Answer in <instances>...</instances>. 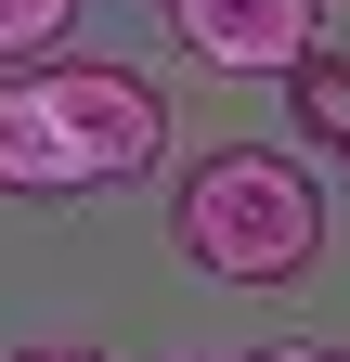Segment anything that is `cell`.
I'll return each instance as SVG.
<instances>
[{
  "instance_id": "ba28073f",
  "label": "cell",
  "mask_w": 350,
  "mask_h": 362,
  "mask_svg": "<svg viewBox=\"0 0 350 362\" xmlns=\"http://www.w3.org/2000/svg\"><path fill=\"white\" fill-rule=\"evenodd\" d=\"M13 362H104V349H78V337H65V349H13Z\"/></svg>"
},
{
  "instance_id": "52a82bcc",
  "label": "cell",
  "mask_w": 350,
  "mask_h": 362,
  "mask_svg": "<svg viewBox=\"0 0 350 362\" xmlns=\"http://www.w3.org/2000/svg\"><path fill=\"white\" fill-rule=\"evenodd\" d=\"M259 362H337V349H312V337H286V349H259Z\"/></svg>"
},
{
  "instance_id": "5b68a950",
  "label": "cell",
  "mask_w": 350,
  "mask_h": 362,
  "mask_svg": "<svg viewBox=\"0 0 350 362\" xmlns=\"http://www.w3.org/2000/svg\"><path fill=\"white\" fill-rule=\"evenodd\" d=\"M286 104H298V129H312V143L350 156V52H312V65L286 78Z\"/></svg>"
},
{
  "instance_id": "8992f818",
  "label": "cell",
  "mask_w": 350,
  "mask_h": 362,
  "mask_svg": "<svg viewBox=\"0 0 350 362\" xmlns=\"http://www.w3.org/2000/svg\"><path fill=\"white\" fill-rule=\"evenodd\" d=\"M78 26V0H0V65H52Z\"/></svg>"
},
{
  "instance_id": "7a4b0ae2",
  "label": "cell",
  "mask_w": 350,
  "mask_h": 362,
  "mask_svg": "<svg viewBox=\"0 0 350 362\" xmlns=\"http://www.w3.org/2000/svg\"><path fill=\"white\" fill-rule=\"evenodd\" d=\"M39 104H52V129H65L78 181H130V168H156V156H169V90H156L143 65L52 52V65H39Z\"/></svg>"
},
{
  "instance_id": "6da1fadb",
  "label": "cell",
  "mask_w": 350,
  "mask_h": 362,
  "mask_svg": "<svg viewBox=\"0 0 350 362\" xmlns=\"http://www.w3.org/2000/svg\"><path fill=\"white\" fill-rule=\"evenodd\" d=\"M169 233L208 285H298V272L324 259V181L298 156H259V143H221L195 156V181L169 194Z\"/></svg>"
},
{
  "instance_id": "3957f363",
  "label": "cell",
  "mask_w": 350,
  "mask_h": 362,
  "mask_svg": "<svg viewBox=\"0 0 350 362\" xmlns=\"http://www.w3.org/2000/svg\"><path fill=\"white\" fill-rule=\"evenodd\" d=\"M312 13H324V0H169L182 52H195V65H221V78H298V65L324 52Z\"/></svg>"
},
{
  "instance_id": "277c9868",
  "label": "cell",
  "mask_w": 350,
  "mask_h": 362,
  "mask_svg": "<svg viewBox=\"0 0 350 362\" xmlns=\"http://www.w3.org/2000/svg\"><path fill=\"white\" fill-rule=\"evenodd\" d=\"M0 194H91L78 156H65V129H52V104H39V65L0 78Z\"/></svg>"
}]
</instances>
